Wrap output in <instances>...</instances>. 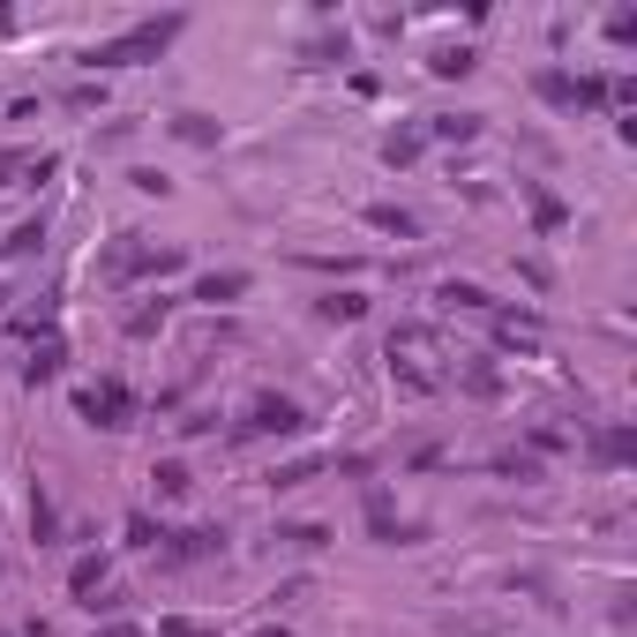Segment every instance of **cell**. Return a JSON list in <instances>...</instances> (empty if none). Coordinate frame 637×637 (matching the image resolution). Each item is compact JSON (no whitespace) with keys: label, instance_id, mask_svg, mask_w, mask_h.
<instances>
[{"label":"cell","instance_id":"836d02e7","mask_svg":"<svg viewBox=\"0 0 637 637\" xmlns=\"http://www.w3.org/2000/svg\"><path fill=\"white\" fill-rule=\"evenodd\" d=\"M23 166V158H15V150H0V188H8V172Z\"/></svg>","mask_w":637,"mask_h":637},{"label":"cell","instance_id":"d4e9b609","mask_svg":"<svg viewBox=\"0 0 637 637\" xmlns=\"http://www.w3.org/2000/svg\"><path fill=\"white\" fill-rule=\"evenodd\" d=\"M495 472H503V480H540V458H533V450H503Z\"/></svg>","mask_w":637,"mask_h":637},{"label":"cell","instance_id":"484cf974","mask_svg":"<svg viewBox=\"0 0 637 637\" xmlns=\"http://www.w3.org/2000/svg\"><path fill=\"white\" fill-rule=\"evenodd\" d=\"M443 300H450V308H495V293H480L472 278H450V286H443Z\"/></svg>","mask_w":637,"mask_h":637},{"label":"cell","instance_id":"5b68a950","mask_svg":"<svg viewBox=\"0 0 637 637\" xmlns=\"http://www.w3.org/2000/svg\"><path fill=\"white\" fill-rule=\"evenodd\" d=\"M211 555H225V533L217 525H195V533H166L158 562H211Z\"/></svg>","mask_w":637,"mask_h":637},{"label":"cell","instance_id":"ffe728a7","mask_svg":"<svg viewBox=\"0 0 637 637\" xmlns=\"http://www.w3.org/2000/svg\"><path fill=\"white\" fill-rule=\"evenodd\" d=\"M121 533H127V548H143V555H158V548H166V525H158L150 510H135V517H127Z\"/></svg>","mask_w":637,"mask_h":637},{"label":"cell","instance_id":"2e32d148","mask_svg":"<svg viewBox=\"0 0 637 637\" xmlns=\"http://www.w3.org/2000/svg\"><path fill=\"white\" fill-rule=\"evenodd\" d=\"M0 255H8V262H23V255H45V217H23V225L0 241Z\"/></svg>","mask_w":637,"mask_h":637},{"label":"cell","instance_id":"3957f363","mask_svg":"<svg viewBox=\"0 0 637 637\" xmlns=\"http://www.w3.org/2000/svg\"><path fill=\"white\" fill-rule=\"evenodd\" d=\"M76 413H83L90 427H135V390H127V382H83V390H76Z\"/></svg>","mask_w":637,"mask_h":637},{"label":"cell","instance_id":"8d00e7d4","mask_svg":"<svg viewBox=\"0 0 637 637\" xmlns=\"http://www.w3.org/2000/svg\"><path fill=\"white\" fill-rule=\"evenodd\" d=\"M0 637H8V630H0Z\"/></svg>","mask_w":637,"mask_h":637},{"label":"cell","instance_id":"e575fe53","mask_svg":"<svg viewBox=\"0 0 637 637\" xmlns=\"http://www.w3.org/2000/svg\"><path fill=\"white\" fill-rule=\"evenodd\" d=\"M255 637H293V630H286V623H270V630H255Z\"/></svg>","mask_w":637,"mask_h":637},{"label":"cell","instance_id":"f1b7e54d","mask_svg":"<svg viewBox=\"0 0 637 637\" xmlns=\"http://www.w3.org/2000/svg\"><path fill=\"white\" fill-rule=\"evenodd\" d=\"M466 390H472V398H495V390H503V376H495L488 360H472V368H466Z\"/></svg>","mask_w":637,"mask_h":637},{"label":"cell","instance_id":"cb8c5ba5","mask_svg":"<svg viewBox=\"0 0 637 637\" xmlns=\"http://www.w3.org/2000/svg\"><path fill=\"white\" fill-rule=\"evenodd\" d=\"M278 540H286V548H300V555L331 548V533H323V525H278Z\"/></svg>","mask_w":637,"mask_h":637},{"label":"cell","instance_id":"9c48e42d","mask_svg":"<svg viewBox=\"0 0 637 637\" xmlns=\"http://www.w3.org/2000/svg\"><path fill=\"white\" fill-rule=\"evenodd\" d=\"M248 286H255L248 270H203V278H195V300H203V308H225V300L248 293Z\"/></svg>","mask_w":637,"mask_h":637},{"label":"cell","instance_id":"603a6c76","mask_svg":"<svg viewBox=\"0 0 637 637\" xmlns=\"http://www.w3.org/2000/svg\"><path fill=\"white\" fill-rule=\"evenodd\" d=\"M315 315H323V323H360L368 300H360V293H323V300H315Z\"/></svg>","mask_w":637,"mask_h":637},{"label":"cell","instance_id":"d590c367","mask_svg":"<svg viewBox=\"0 0 637 637\" xmlns=\"http://www.w3.org/2000/svg\"><path fill=\"white\" fill-rule=\"evenodd\" d=\"M0 300H8V286H0Z\"/></svg>","mask_w":637,"mask_h":637},{"label":"cell","instance_id":"4316f807","mask_svg":"<svg viewBox=\"0 0 637 637\" xmlns=\"http://www.w3.org/2000/svg\"><path fill=\"white\" fill-rule=\"evenodd\" d=\"M150 637H217V623H195V615H166Z\"/></svg>","mask_w":637,"mask_h":637},{"label":"cell","instance_id":"8992f818","mask_svg":"<svg viewBox=\"0 0 637 637\" xmlns=\"http://www.w3.org/2000/svg\"><path fill=\"white\" fill-rule=\"evenodd\" d=\"M68 368V345H60V331H45V338H31V360H23V382L38 390V382H53Z\"/></svg>","mask_w":637,"mask_h":637},{"label":"cell","instance_id":"83f0119b","mask_svg":"<svg viewBox=\"0 0 637 637\" xmlns=\"http://www.w3.org/2000/svg\"><path fill=\"white\" fill-rule=\"evenodd\" d=\"M331 60H345V31L338 38H315L308 53H300V68H331Z\"/></svg>","mask_w":637,"mask_h":637},{"label":"cell","instance_id":"30bf717a","mask_svg":"<svg viewBox=\"0 0 637 637\" xmlns=\"http://www.w3.org/2000/svg\"><path fill=\"white\" fill-rule=\"evenodd\" d=\"M472 68H480V53H472L466 38H458V45H435V53H427V76H443V83H458V76H472Z\"/></svg>","mask_w":637,"mask_h":637},{"label":"cell","instance_id":"ba28073f","mask_svg":"<svg viewBox=\"0 0 637 637\" xmlns=\"http://www.w3.org/2000/svg\"><path fill=\"white\" fill-rule=\"evenodd\" d=\"M593 466H637V427H593Z\"/></svg>","mask_w":637,"mask_h":637},{"label":"cell","instance_id":"277c9868","mask_svg":"<svg viewBox=\"0 0 637 637\" xmlns=\"http://www.w3.org/2000/svg\"><path fill=\"white\" fill-rule=\"evenodd\" d=\"M368 533H376L382 548H421V540H427V525L390 517V495H382V488H368Z\"/></svg>","mask_w":637,"mask_h":637},{"label":"cell","instance_id":"d6a6232c","mask_svg":"<svg viewBox=\"0 0 637 637\" xmlns=\"http://www.w3.org/2000/svg\"><path fill=\"white\" fill-rule=\"evenodd\" d=\"M98 637H150V630H143V623H127V615H113V623H105Z\"/></svg>","mask_w":637,"mask_h":637},{"label":"cell","instance_id":"8fae6325","mask_svg":"<svg viewBox=\"0 0 637 637\" xmlns=\"http://www.w3.org/2000/svg\"><path fill=\"white\" fill-rule=\"evenodd\" d=\"M427 127V143H480V113H435V121H421Z\"/></svg>","mask_w":637,"mask_h":637},{"label":"cell","instance_id":"1f68e13d","mask_svg":"<svg viewBox=\"0 0 637 637\" xmlns=\"http://www.w3.org/2000/svg\"><path fill=\"white\" fill-rule=\"evenodd\" d=\"M68 105H83V113H90V105H105V83H76V90H68Z\"/></svg>","mask_w":637,"mask_h":637},{"label":"cell","instance_id":"4dcf8cb0","mask_svg":"<svg viewBox=\"0 0 637 637\" xmlns=\"http://www.w3.org/2000/svg\"><path fill=\"white\" fill-rule=\"evenodd\" d=\"M607 38H615V45L637 38V15H630V8H623V15H607Z\"/></svg>","mask_w":637,"mask_h":637},{"label":"cell","instance_id":"ac0fdd59","mask_svg":"<svg viewBox=\"0 0 637 637\" xmlns=\"http://www.w3.org/2000/svg\"><path fill=\"white\" fill-rule=\"evenodd\" d=\"M172 135H180V143H195V150H217V121L211 113H172Z\"/></svg>","mask_w":637,"mask_h":637},{"label":"cell","instance_id":"5bb4252c","mask_svg":"<svg viewBox=\"0 0 637 637\" xmlns=\"http://www.w3.org/2000/svg\"><path fill=\"white\" fill-rule=\"evenodd\" d=\"M368 225L376 233H398V241H421V217L405 211V203H368Z\"/></svg>","mask_w":637,"mask_h":637},{"label":"cell","instance_id":"e0dca14e","mask_svg":"<svg viewBox=\"0 0 637 637\" xmlns=\"http://www.w3.org/2000/svg\"><path fill=\"white\" fill-rule=\"evenodd\" d=\"M150 488H158V503H180V495L195 488V472L180 466V458H166V466H150Z\"/></svg>","mask_w":637,"mask_h":637},{"label":"cell","instance_id":"d6986e66","mask_svg":"<svg viewBox=\"0 0 637 637\" xmlns=\"http://www.w3.org/2000/svg\"><path fill=\"white\" fill-rule=\"evenodd\" d=\"M166 315H172V300H166V293L143 300V308L127 315V338H158V331H166Z\"/></svg>","mask_w":637,"mask_h":637},{"label":"cell","instance_id":"9a60e30c","mask_svg":"<svg viewBox=\"0 0 637 637\" xmlns=\"http://www.w3.org/2000/svg\"><path fill=\"white\" fill-rule=\"evenodd\" d=\"M533 90H540L548 105H562V113H578V76H570V68H540Z\"/></svg>","mask_w":637,"mask_h":637},{"label":"cell","instance_id":"7a4b0ae2","mask_svg":"<svg viewBox=\"0 0 637 637\" xmlns=\"http://www.w3.org/2000/svg\"><path fill=\"white\" fill-rule=\"evenodd\" d=\"M233 435H241V443H248V435H308V405L286 398V390H255L248 413L233 421Z\"/></svg>","mask_w":637,"mask_h":637},{"label":"cell","instance_id":"44dd1931","mask_svg":"<svg viewBox=\"0 0 637 637\" xmlns=\"http://www.w3.org/2000/svg\"><path fill=\"white\" fill-rule=\"evenodd\" d=\"M323 466H331V458H286V466H270V488H278V495H286V488H308Z\"/></svg>","mask_w":637,"mask_h":637},{"label":"cell","instance_id":"7c38bea8","mask_svg":"<svg viewBox=\"0 0 637 637\" xmlns=\"http://www.w3.org/2000/svg\"><path fill=\"white\" fill-rule=\"evenodd\" d=\"M105 585H113V562H105V555H83V562L68 570V593H76V607H83L90 593H105Z\"/></svg>","mask_w":637,"mask_h":637},{"label":"cell","instance_id":"4fadbf2b","mask_svg":"<svg viewBox=\"0 0 637 637\" xmlns=\"http://www.w3.org/2000/svg\"><path fill=\"white\" fill-rule=\"evenodd\" d=\"M525 203H533V225H540V233H562V225H570V211H562V195H548L540 180H525Z\"/></svg>","mask_w":637,"mask_h":637},{"label":"cell","instance_id":"6da1fadb","mask_svg":"<svg viewBox=\"0 0 637 637\" xmlns=\"http://www.w3.org/2000/svg\"><path fill=\"white\" fill-rule=\"evenodd\" d=\"M180 31H188V15H180V8H166V15H143V23H127L121 38H98L83 60L98 68V76H113V68H143V60H158V53H166Z\"/></svg>","mask_w":637,"mask_h":637},{"label":"cell","instance_id":"f546056e","mask_svg":"<svg viewBox=\"0 0 637 637\" xmlns=\"http://www.w3.org/2000/svg\"><path fill=\"white\" fill-rule=\"evenodd\" d=\"M331 466H338L345 480H368V472H376V458H368V450H345V458H331Z\"/></svg>","mask_w":637,"mask_h":637},{"label":"cell","instance_id":"52a82bcc","mask_svg":"<svg viewBox=\"0 0 637 637\" xmlns=\"http://www.w3.org/2000/svg\"><path fill=\"white\" fill-rule=\"evenodd\" d=\"M421 150H427V127L421 121H405V127H390V135H382V166H390V172H405Z\"/></svg>","mask_w":637,"mask_h":637},{"label":"cell","instance_id":"7402d4cb","mask_svg":"<svg viewBox=\"0 0 637 637\" xmlns=\"http://www.w3.org/2000/svg\"><path fill=\"white\" fill-rule=\"evenodd\" d=\"M31 533H38V548H53V540H60V510H53V495H45V488H31Z\"/></svg>","mask_w":637,"mask_h":637}]
</instances>
